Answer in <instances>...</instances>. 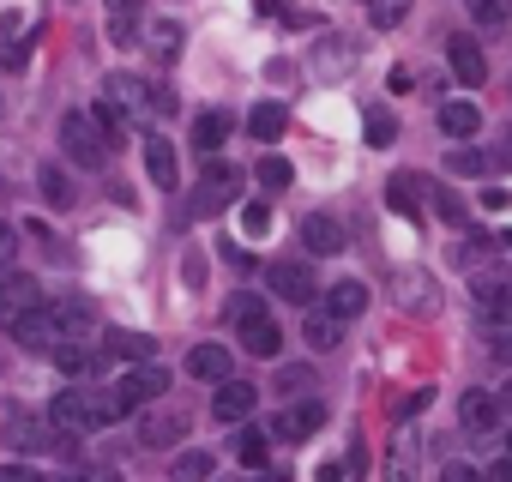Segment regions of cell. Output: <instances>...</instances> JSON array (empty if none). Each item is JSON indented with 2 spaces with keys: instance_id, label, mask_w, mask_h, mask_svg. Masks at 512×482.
Instances as JSON below:
<instances>
[{
  "instance_id": "1",
  "label": "cell",
  "mask_w": 512,
  "mask_h": 482,
  "mask_svg": "<svg viewBox=\"0 0 512 482\" xmlns=\"http://www.w3.org/2000/svg\"><path fill=\"white\" fill-rule=\"evenodd\" d=\"M61 151H67V163H79V169H103L109 151H115V139L103 133L97 109H73V115L61 121Z\"/></svg>"
},
{
  "instance_id": "2",
  "label": "cell",
  "mask_w": 512,
  "mask_h": 482,
  "mask_svg": "<svg viewBox=\"0 0 512 482\" xmlns=\"http://www.w3.org/2000/svg\"><path fill=\"white\" fill-rule=\"evenodd\" d=\"M235 187H241V169L235 163H205V175H199V187H193V217H217L229 199H235Z\"/></svg>"
},
{
  "instance_id": "3",
  "label": "cell",
  "mask_w": 512,
  "mask_h": 482,
  "mask_svg": "<svg viewBox=\"0 0 512 482\" xmlns=\"http://www.w3.org/2000/svg\"><path fill=\"white\" fill-rule=\"evenodd\" d=\"M266 284H272V296H284V302H296V308H308V302L320 296V278H314L308 260H272V266H266Z\"/></svg>"
},
{
  "instance_id": "4",
  "label": "cell",
  "mask_w": 512,
  "mask_h": 482,
  "mask_svg": "<svg viewBox=\"0 0 512 482\" xmlns=\"http://www.w3.org/2000/svg\"><path fill=\"white\" fill-rule=\"evenodd\" d=\"M470 302H476L482 320H512V272H476Z\"/></svg>"
},
{
  "instance_id": "5",
  "label": "cell",
  "mask_w": 512,
  "mask_h": 482,
  "mask_svg": "<svg viewBox=\"0 0 512 482\" xmlns=\"http://www.w3.org/2000/svg\"><path fill=\"white\" fill-rule=\"evenodd\" d=\"M49 428L67 434V440H73V434H91V428H97L91 392H55V398H49Z\"/></svg>"
},
{
  "instance_id": "6",
  "label": "cell",
  "mask_w": 512,
  "mask_h": 482,
  "mask_svg": "<svg viewBox=\"0 0 512 482\" xmlns=\"http://www.w3.org/2000/svg\"><path fill=\"white\" fill-rule=\"evenodd\" d=\"M320 428H326V404H320V398H296V404L278 410V422H272L278 440H314Z\"/></svg>"
},
{
  "instance_id": "7",
  "label": "cell",
  "mask_w": 512,
  "mask_h": 482,
  "mask_svg": "<svg viewBox=\"0 0 512 482\" xmlns=\"http://www.w3.org/2000/svg\"><path fill=\"white\" fill-rule=\"evenodd\" d=\"M7 326H13V338H19L25 350H37V356H49V350L61 344V326H55L49 302H43V308H31V314H19V320H7Z\"/></svg>"
},
{
  "instance_id": "8",
  "label": "cell",
  "mask_w": 512,
  "mask_h": 482,
  "mask_svg": "<svg viewBox=\"0 0 512 482\" xmlns=\"http://www.w3.org/2000/svg\"><path fill=\"white\" fill-rule=\"evenodd\" d=\"M181 434H187V410L181 404H157V410L139 416V440L145 446H175Z\"/></svg>"
},
{
  "instance_id": "9",
  "label": "cell",
  "mask_w": 512,
  "mask_h": 482,
  "mask_svg": "<svg viewBox=\"0 0 512 482\" xmlns=\"http://www.w3.org/2000/svg\"><path fill=\"white\" fill-rule=\"evenodd\" d=\"M253 404H260V386H247V380H217V398H211L217 422H247Z\"/></svg>"
},
{
  "instance_id": "10",
  "label": "cell",
  "mask_w": 512,
  "mask_h": 482,
  "mask_svg": "<svg viewBox=\"0 0 512 482\" xmlns=\"http://www.w3.org/2000/svg\"><path fill=\"white\" fill-rule=\"evenodd\" d=\"M302 248L308 254H344V223L332 211H308L302 217Z\"/></svg>"
},
{
  "instance_id": "11",
  "label": "cell",
  "mask_w": 512,
  "mask_h": 482,
  "mask_svg": "<svg viewBox=\"0 0 512 482\" xmlns=\"http://www.w3.org/2000/svg\"><path fill=\"white\" fill-rule=\"evenodd\" d=\"M235 338H241V350L247 356H284V332H278V320H266V314H253V320H241L235 326Z\"/></svg>"
},
{
  "instance_id": "12",
  "label": "cell",
  "mask_w": 512,
  "mask_h": 482,
  "mask_svg": "<svg viewBox=\"0 0 512 482\" xmlns=\"http://www.w3.org/2000/svg\"><path fill=\"white\" fill-rule=\"evenodd\" d=\"M31 308H43V290H37V278H25V272H7V278H0V320H19V314H31Z\"/></svg>"
},
{
  "instance_id": "13",
  "label": "cell",
  "mask_w": 512,
  "mask_h": 482,
  "mask_svg": "<svg viewBox=\"0 0 512 482\" xmlns=\"http://www.w3.org/2000/svg\"><path fill=\"white\" fill-rule=\"evenodd\" d=\"M103 356H109V350H97L91 338H61V344L49 350V362H55L61 374H97V368H103Z\"/></svg>"
},
{
  "instance_id": "14",
  "label": "cell",
  "mask_w": 512,
  "mask_h": 482,
  "mask_svg": "<svg viewBox=\"0 0 512 482\" xmlns=\"http://www.w3.org/2000/svg\"><path fill=\"white\" fill-rule=\"evenodd\" d=\"M121 392H127L133 404H157V398L169 392V368H157V362H133V368L121 374Z\"/></svg>"
},
{
  "instance_id": "15",
  "label": "cell",
  "mask_w": 512,
  "mask_h": 482,
  "mask_svg": "<svg viewBox=\"0 0 512 482\" xmlns=\"http://www.w3.org/2000/svg\"><path fill=\"white\" fill-rule=\"evenodd\" d=\"M326 314L344 320V326L362 320V314H368V284H362V278H338V284L326 290Z\"/></svg>"
},
{
  "instance_id": "16",
  "label": "cell",
  "mask_w": 512,
  "mask_h": 482,
  "mask_svg": "<svg viewBox=\"0 0 512 482\" xmlns=\"http://www.w3.org/2000/svg\"><path fill=\"white\" fill-rule=\"evenodd\" d=\"M458 422H464V434H494L500 428V398L494 392H464L458 398Z\"/></svg>"
},
{
  "instance_id": "17",
  "label": "cell",
  "mask_w": 512,
  "mask_h": 482,
  "mask_svg": "<svg viewBox=\"0 0 512 482\" xmlns=\"http://www.w3.org/2000/svg\"><path fill=\"white\" fill-rule=\"evenodd\" d=\"M446 61H452V73H458V85H470V91L488 79V61H482L476 37H452V43H446Z\"/></svg>"
},
{
  "instance_id": "18",
  "label": "cell",
  "mask_w": 512,
  "mask_h": 482,
  "mask_svg": "<svg viewBox=\"0 0 512 482\" xmlns=\"http://www.w3.org/2000/svg\"><path fill=\"white\" fill-rule=\"evenodd\" d=\"M49 314H55L61 338H91V326H97V308L85 296H61V302H49Z\"/></svg>"
},
{
  "instance_id": "19",
  "label": "cell",
  "mask_w": 512,
  "mask_h": 482,
  "mask_svg": "<svg viewBox=\"0 0 512 482\" xmlns=\"http://www.w3.org/2000/svg\"><path fill=\"white\" fill-rule=\"evenodd\" d=\"M229 133H235V121H229L223 109H205V115L193 121V151H199V157H217V151L229 145Z\"/></svg>"
},
{
  "instance_id": "20",
  "label": "cell",
  "mask_w": 512,
  "mask_h": 482,
  "mask_svg": "<svg viewBox=\"0 0 512 482\" xmlns=\"http://www.w3.org/2000/svg\"><path fill=\"white\" fill-rule=\"evenodd\" d=\"M7 446H13V452H43V446H49V422L31 416V410H13V416H7Z\"/></svg>"
},
{
  "instance_id": "21",
  "label": "cell",
  "mask_w": 512,
  "mask_h": 482,
  "mask_svg": "<svg viewBox=\"0 0 512 482\" xmlns=\"http://www.w3.org/2000/svg\"><path fill=\"white\" fill-rule=\"evenodd\" d=\"M416 470H422V446H416V434H398L386 452V482H416Z\"/></svg>"
},
{
  "instance_id": "22",
  "label": "cell",
  "mask_w": 512,
  "mask_h": 482,
  "mask_svg": "<svg viewBox=\"0 0 512 482\" xmlns=\"http://www.w3.org/2000/svg\"><path fill=\"white\" fill-rule=\"evenodd\" d=\"M476 127H482V109H476V103H464V97L440 103V133H446V139H470Z\"/></svg>"
},
{
  "instance_id": "23",
  "label": "cell",
  "mask_w": 512,
  "mask_h": 482,
  "mask_svg": "<svg viewBox=\"0 0 512 482\" xmlns=\"http://www.w3.org/2000/svg\"><path fill=\"white\" fill-rule=\"evenodd\" d=\"M145 175H151L163 193L175 187V145H169L163 133H151V139H145Z\"/></svg>"
},
{
  "instance_id": "24",
  "label": "cell",
  "mask_w": 512,
  "mask_h": 482,
  "mask_svg": "<svg viewBox=\"0 0 512 482\" xmlns=\"http://www.w3.org/2000/svg\"><path fill=\"white\" fill-rule=\"evenodd\" d=\"M37 193H43V205H55V211H67L79 193H73V175L61 169V163H43L37 169Z\"/></svg>"
},
{
  "instance_id": "25",
  "label": "cell",
  "mask_w": 512,
  "mask_h": 482,
  "mask_svg": "<svg viewBox=\"0 0 512 482\" xmlns=\"http://www.w3.org/2000/svg\"><path fill=\"white\" fill-rule=\"evenodd\" d=\"M103 350H109V356H121V362H151L157 338H151V332H127V326H115V332L103 338Z\"/></svg>"
},
{
  "instance_id": "26",
  "label": "cell",
  "mask_w": 512,
  "mask_h": 482,
  "mask_svg": "<svg viewBox=\"0 0 512 482\" xmlns=\"http://www.w3.org/2000/svg\"><path fill=\"white\" fill-rule=\"evenodd\" d=\"M187 374L193 380H229V350L223 344H199V350H187Z\"/></svg>"
},
{
  "instance_id": "27",
  "label": "cell",
  "mask_w": 512,
  "mask_h": 482,
  "mask_svg": "<svg viewBox=\"0 0 512 482\" xmlns=\"http://www.w3.org/2000/svg\"><path fill=\"white\" fill-rule=\"evenodd\" d=\"M133 410H139V404H133V398L121 392V380H115V386H97V392H91V416H97V428H109V422H121V416H133Z\"/></svg>"
},
{
  "instance_id": "28",
  "label": "cell",
  "mask_w": 512,
  "mask_h": 482,
  "mask_svg": "<svg viewBox=\"0 0 512 482\" xmlns=\"http://www.w3.org/2000/svg\"><path fill=\"white\" fill-rule=\"evenodd\" d=\"M302 338H308V350H338V344H344V320H332V314L320 308V314H308Z\"/></svg>"
},
{
  "instance_id": "29",
  "label": "cell",
  "mask_w": 512,
  "mask_h": 482,
  "mask_svg": "<svg viewBox=\"0 0 512 482\" xmlns=\"http://www.w3.org/2000/svg\"><path fill=\"white\" fill-rule=\"evenodd\" d=\"M109 37H115V49H127L139 37V0H109Z\"/></svg>"
},
{
  "instance_id": "30",
  "label": "cell",
  "mask_w": 512,
  "mask_h": 482,
  "mask_svg": "<svg viewBox=\"0 0 512 482\" xmlns=\"http://www.w3.org/2000/svg\"><path fill=\"white\" fill-rule=\"evenodd\" d=\"M211 470H217V458H211V452H199V446L175 452V464H169V476H175V482H205Z\"/></svg>"
},
{
  "instance_id": "31",
  "label": "cell",
  "mask_w": 512,
  "mask_h": 482,
  "mask_svg": "<svg viewBox=\"0 0 512 482\" xmlns=\"http://www.w3.org/2000/svg\"><path fill=\"white\" fill-rule=\"evenodd\" d=\"M284 121H290V115H284V103H260V109L247 115V133L272 145V139H284Z\"/></svg>"
},
{
  "instance_id": "32",
  "label": "cell",
  "mask_w": 512,
  "mask_h": 482,
  "mask_svg": "<svg viewBox=\"0 0 512 482\" xmlns=\"http://www.w3.org/2000/svg\"><path fill=\"white\" fill-rule=\"evenodd\" d=\"M266 434H272V428H241V434H235V458H241L247 470H266V452H272Z\"/></svg>"
},
{
  "instance_id": "33",
  "label": "cell",
  "mask_w": 512,
  "mask_h": 482,
  "mask_svg": "<svg viewBox=\"0 0 512 482\" xmlns=\"http://www.w3.org/2000/svg\"><path fill=\"white\" fill-rule=\"evenodd\" d=\"M103 97H109V103H121V109L133 115V109L145 103V85H139V79H127V73H109V79H103Z\"/></svg>"
},
{
  "instance_id": "34",
  "label": "cell",
  "mask_w": 512,
  "mask_h": 482,
  "mask_svg": "<svg viewBox=\"0 0 512 482\" xmlns=\"http://www.w3.org/2000/svg\"><path fill=\"white\" fill-rule=\"evenodd\" d=\"M386 205H392V211H404V217H416V205H422V181H416V175H392Z\"/></svg>"
},
{
  "instance_id": "35",
  "label": "cell",
  "mask_w": 512,
  "mask_h": 482,
  "mask_svg": "<svg viewBox=\"0 0 512 482\" xmlns=\"http://www.w3.org/2000/svg\"><path fill=\"white\" fill-rule=\"evenodd\" d=\"M464 13H470L476 25L500 31V25H512V0H464Z\"/></svg>"
},
{
  "instance_id": "36",
  "label": "cell",
  "mask_w": 512,
  "mask_h": 482,
  "mask_svg": "<svg viewBox=\"0 0 512 482\" xmlns=\"http://www.w3.org/2000/svg\"><path fill=\"white\" fill-rule=\"evenodd\" d=\"M253 175H260V187H266V193H284V187L296 181L290 157H260V169H253Z\"/></svg>"
},
{
  "instance_id": "37",
  "label": "cell",
  "mask_w": 512,
  "mask_h": 482,
  "mask_svg": "<svg viewBox=\"0 0 512 482\" xmlns=\"http://www.w3.org/2000/svg\"><path fill=\"white\" fill-rule=\"evenodd\" d=\"M91 109H97V121H103V133H109L115 145H127V121H133V115H127L121 103H109V97H97Z\"/></svg>"
},
{
  "instance_id": "38",
  "label": "cell",
  "mask_w": 512,
  "mask_h": 482,
  "mask_svg": "<svg viewBox=\"0 0 512 482\" xmlns=\"http://www.w3.org/2000/svg\"><path fill=\"white\" fill-rule=\"evenodd\" d=\"M398 302H410V308H428V314H434V302H440V296H434V284H428L422 272H410V278H398Z\"/></svg>"
},
{
  "instance_id": "39",
  "label": "cell",
  "mask_w": 512,
  "mask_h": 482,
  "mask_svg": "<svg viewBox=\"0 0 512 482\" xmlns=\"http://www.w3.org/2000/svg\"><path fill=\"white\" fill-rule=\"evenodd\" d=\"M314 386H320V380H314V368H308V362H290V368L278 374V392H284V398H308Z\"/></svg>"
},
{
  "instance_id": "40",
  "label": "cell",
  "mask_w": 512,
  "mask_h": 482,
  "mask_svg": "<svg viewBox=\"0 0 512 482\" xmlns=\"http://www.w3.org/2000/svg\"><path fill=\"white\" fill-rule=\"evenodd\" d=\"M151 49H157V61H175L181 55V25L175 19H157L151 25Z\"/></svg>"
},
{
  "instance_id": "41",
  "label": "cell",
  "mask_w": 512,
  "mask_h": 482,
  "mask_svg": "<svg viewBox=\"0 0 512 482\" xmlns=\"http://www.w3.org/2000/svg\"><path fill=\"white\" fill-rule=\"evenodd\" d=\"M404 13H410V0H368V19H374L380 31H392V25H404Z\"/></svg>"
},
{
  "instance_id": "42",
  "label": "cell",
  "mask_w": 512,
  "mask_h": 482,
  "mask_svg": "<svg viewBox=\"0 0 512 482\" xmlns=\"http://www.w3.org/2000/svg\"><path fill=\"white\" fill-rule=\"evenodd\" d=\"M488 163H494V157H488V151H470V145L446 157V169H452V175H488Z\"/></svg>"
},
{
  "instance_id": "43",
  "label": "cell",
  "mask_w": 512,
  "mask_h": 482,
  "mask_svg": "<svg viewBox=\"0 0 512 482\" xmlns=\"http://www.w3.org/2000/svg\"><path fill=\"white\" fill-rule=\"evenodd\" d=\"M392 139H398L392 109H368V145H392Z\"/></svg>"
},
{
  "instance_id": "44",
  "label": "cell",
  "mask_w": 512,
  "mask_h": 482,
  "mask_svg": "<svg viewBox=\"0 0 512 482\" xmlns=\"http://www.w3.org/2000/svg\"><path fill=\"white\" fill-rule=\"evenodd\" d=\"M241 229H247V235H266V229H272V205H266V199L241 205Z\"/></svg>"
},
{
  "instance_id": "45",
  "label": "cell",
  "mask_w": 512,
  "mask_h": 482,
  "mask_svg": "<svg viewBox=\"0 0 512 482\" xmlns=\"http://www.w3.org/2000/svg\"><path fill=\"white\" fill-rule=\"evenodd\" d=\"M145 109H151V115H175L181 103H175V91H169V85H151V91H145Z\"/></svg>"
},
{
  "instance_id": "46",
  "label": "cell",
  "mask_w": 512,
  "mask_h": 482,
  "mask_svg": "<svg viewBox=\"0 0 512 482\" xmlns=\"http://www.w3.org/2000/svg\"><path fill=\"white\" fill-rule=\"evenodd\" d=\"M253 314H266V308H260V296H253V290H241V296L229 302V320L241 326V320H253Z\"/></svg>"
},
{
  "instance_id": "47",
  "label": "cell",
  "mask_w": 512,
  "mask_h": 482,
  "mask_svg": "<svg viewBox=\"0 0 512 482\" xmlns=\"http://www.w3.org/2000/svg\"><path fill=\"white\" fill-rule=\"evenodd\" d=\"M13 260H19V235L13 223H0V272H13Z\"/></svg>"
},
{
  "instance_id": "48",
  "label": "cell",
  "mask_w": 512,
  "mask_h": 482,
  "mask_svg": "<svg viewBox=\"0 0 512 482\" xmlns=\"http://www.w3.org/2000/svg\"><path fill=\"white\" fill-rule=\"evenodd\" d=\"M434 211H440V217H446V223H464V205H458V199H452V193H434Z\"/></svg>"
},
{
  "instance_id": "49",
  "label": "cell",
  "mask_w": 512,
  "mask_h": 482,
  "mask_svg": "<svg viewBox=\"0 0 512 482\" xmlns=\"http://www.w3.org/2000/svg\"><path fill=\"white\" fill-rule=\"evenodd\" d=\"M181 278L199 290V284H205V260H199V254H187V260H181Z\"/></svg>"
},
{
  "instance_id": "50",
  "label": "cell",
  "mask_w": 512,
  "mask_h": 482,
  "mask_svg": "<svg viewBox=\"0 0 512 482\" xmlns=\"http://www.w3.org/2000/svg\"><path fill=\"white\" fill-rule=\"evenodd\" d=\"M0 482H43V476L25 470V464H0Z\"/></svg>"
},
{
  "instance_id": "51",
  "label": "cell",
  "mask_w": 512,
  "mask_h": 482,
  "mask_svg": "<svg viewBox=\"0 0 512 482\" xmlns=\"http://www.w3.org/2000/svg\"><path fill=\"white\" fill-rule=\"evenodd\" d=\"M314 476H320V482H344V476H350V464H338V458H326V464H320Z\"/></svg>"
},
{
  "instance_id": "52",
  "label": "cell",
  "mask_w": 512,
  "mask_h": 482,
  "mask_svg": "<svg viewBox=\"0 0 512 482\" xmlns=\"http://www.w3.org/2000/svg\"><path fill=\"white\" fill-rule=\"evenodd\" d=\"M440 482H488V476H476L470 464H446V476H440Z\"/></svg>"
},
{
  "instance_id": "53",
  "label": "cell",
  "mask_w": 512,
  "mask_h": 482,
  "mask_svg": "<svg viewBox=\"0 0 512 482\" xmlns=\"http://www.w3.org/2000/svg\"><path fill=\"white\" fill-rule=\"evenodd\" d=\"M482 205H488V211H506V205H512V193H500V187H488V193H482Z\"/></svg>"
},
{
  "instance_id": "54",
  "label": "cell",
  "mask_w": 512,
  "mask_h": 482,
  "mask_svg": "<svg viewBox=\"0 0 512 482\" xmlns=\"http://www.w3.org/2000/svg\"><path fill=\"white\" fill-rule=\"evenodd\" d=\"M79 482H121V470H109V464H97V470H85Z\"/></svg>"
},
{
  "instance_id": "55",
  "label": "cell",
  "mask_w": 512,
  "mask_h": 482,
  "mask_svg": "<svg viewBox=\"0 0 512 482\" xmlns=\"http://www.w3.org/2000/svg\"><path fill=\"white\" fill-rule=\"evenodd\" d=\"M488 482H512V452H506V458H500V464L488 470Z\"/></svg>"
},
{
  "instance_id": "56",
  "label": "cell",
  "mask_w": 512,
  "mask_h": 482,
  "mask_svg": "<svg viewBox=\"0 0 512 482\" xmlns=\"http://www.w3.org/2000/svg\"><path fill=\"white\" fill-rule=\"evenodd\" d=\"M253 482H290L284 470H253Z\"/></svg>"
},
{
  "instance_id": "57",
  "label": "cell",
  "mask_w": 512,
  "mask_h": 482,
  "mask_svg": "<svg viewBox=\"0 0 512 482\" xmlns=\"http://www.w3.org/2000/svg\"><path fill=\"white\" fill-rule=\"evenodd\" d=\"M500 163H512V127L500 133Z\"/></svg>"
},
{
  "instance_id": "58",
  "label": "cell",
  "mask_w": 512,
  "mask_h": 482,
  "mask_svg": "<svg viewBox=\"0 0 512 482\" xmlns=\"http://www.w3.org/2000/svg\"><path fill=\"white\" fill-rule=\"evenodd\" d=\"M500 404H506V410H512V380H506V392H500Z\"/></svg>"
},
{
  "instance_id": "59",
  "label": "cell",
  "mask_w": 512,
  "mask_h": 482,
  "mask_svg": "<svg viewBox=\"0 0 512 482\" xmlns=\"http://www.w3.org/2000/svg\"><path fill=\"white\" fill-rule=\"evenodd\" d=\"M500 241H506V254H512V229H506V235H500Z\"/></svg>"
},
{
  "instance_id": "60",
  "label": "cell",
  "mask_w": 512,
  "mask_h": 482,
  "mask_svg": "<svg viewBox=\"0 0 512 482\" xmlns=\"http://www.w3.org/2000/svg\"><path fill=\"white\" fill-rule=\"evenodd\" d=\"M43 482H67V476H43ZM73 482H79V476H73Z\"/></svg>"
},
{
  "instance_id": "61",
  "label": "cell",
  "mask_w": 512,
  "mask_h": 482,
  "mask_svg": "<svg viewBox=\"0 0 512 482\" xmlns=\"http://www.w3.org/2000/svg\"><path fill=\"white\" fill-rule=\"evenodd\" d=\"M506 452H512V434H506Z\"/></svg>"
},
{
  "instance_id": "62",
  "label": "cell",
  "mask_w": 512,
  "mask_h": 482,
  "mask_svg": "<svg viewBox=\"0 0 512 482\" xmlns=\"http://www.w3.org/2000/svg\"><path fill=\"white\" fill-rule=\"evenodd\" d=\"M0 374H7V362H0Z\"/></svg>"
}]
</instances>
